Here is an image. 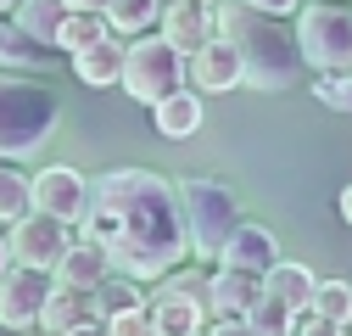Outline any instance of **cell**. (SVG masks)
<instances>
[{
    "label": "cell",
    "instance_id": "1",
    "mask_svg": "<svg viewBox=\"0 0 352 336\" xmlns=\"http://www.w3.org/2000/svg\"><path fill=\"white\" fill-rule=\"evenodd\" d=\"M78 230L112 258V275L129 280H168L190 252L179 185L151 168H107L101 180H90V207Z\"/></svg>",
    "mask_w": 352,
    "mask_h": 336
},
{
    "label": "cell",
    "instance_id": "2",
    "mask_svg": "<svg viewBox=\"0 0 352 336\" xmlns=\"http://www.w3.org/2000/svg\"><path fill=\"white\" fill-rule=\"evenodd\" d=\"M212 17H218V34L241 51V84H252L257 96H280L302 78L296 34L280 17H263L241 0H212Z\"/></svg>",
    "mask_w": 352,
    "mask_h": 336
},
{
    "label": "cell",
    "instance_id": "3",
    "mask_svg": "<svg viewBox=\"0 0 352 336\" xmlns=\"http://www.w3.org/2000/svg\"><path fill=\"white\" fill-rule=\"evenodd\" d=\"M62 101L56 90L17 73H0V157H28L56 135Z\"/></svg>",
    "mask_w": 352,
    "mask_h": 336
},
{
    "label": "cell",
    "instance_id": "4",
    "mask_svg": "<svg viewBox=\"0 0 352 336\" xmlns=\"http://www.w3.org/2000/svg\"><path fill=\"white\" fill-rule=\"evenodd\" d=\"M179 207H185V230H190V252L201 264H218L224 258V246L241 224V202L230 185L218 180H179Z\"/></svg>",
    "mask_w": 352,
    "mask_h": 336
},
{
    "label": "cell",
    "instance_id": "5",
    "mask_svg": "<svg viewBox=\"0 0 352 336\" xmlns=\"http://www.w3.org/2000/svg\"><path fill=\"white\" fill-rule=\"evenodd\" d=\"M296 51L314 73H352V6L307 0L296 12Z\"/></svg>",
    "mask_w": 352,
    "mask_h": 336
},
{
    "label": "cell",
    "instance_id": "6",
    "mask_svg": "<svg viewBox=\"0 0 352 336\" xmlns=\"http://www.w3.org/2000/svg\"><path fill=\"white\" fill-rule=\"evenodd\" d=\"M123 90L135 96V101H146V107H157V101H168L173 90H185V56L168 45L162 34H140L135 45H129V56H123Z\"/></svg>",
    "mask_w": 352,
    "mask_h": 336
},
{
    "label": "cell",
    "instance_id": "7",
    "mask_svg": "<svg viewBox=\"0 0 352 336\" xmlns=\"http://www.w3.org/2000/svg\"><path fill=\"white\" fill-rule=\"evenodd\" d=\"M67 230H73V224H62V219H51V213H23V219L6 230V241H12V264L51 275V269L62 264V252L73 246Z\"/></svg>",
    "mask_w": 352,
    "mask_h": 336
},
{
    "label": "cell",
    "instance_id": "8",
    "mask_svg": "<svg viewBox=\"0 0 352 336\" xmlns=\"http://www.w3.org/2000/svg\"><path fill=\"white\" fill-rule=\"evenodd\" d=\"M84 207H90V180L78 168L56 162V168H39L34 174V213H51L62 224H78Z\"/></svg>",
    "mask_w": 352,
    "mask_h": 336
},
{
    "label": "cell",
    "instance_id": "9",
    "mask_svg": "<svg viewBox=\"0 0 352 336\" xmlns=\"http://www.w3.org/2000/svg\"><path fill=\"white\" fill-rule=\"evenodd\" d=\"M51 286L56 280H45L39 269L12 264L6 275H0V325H6V330H34L39 308H45V297H51Z\"/></svg>",
    "mask_w": 352,
    "mask_h": 336
},
{
    "label": "cell",
    "instance_id": "10",
    "mask_svg": "<svg viewBox=\"0 0 352 336\" xmlns=\"http://www.w3.org/2000/svg\"><path fill=\"white\" fill-rule=\"evenodd\" d=\"M157 28H162V39H168L179 56H196L207 39H218V17H212L207 0H168Z\"/></svg>",
    "mask_w": 352,
    "mask_h": 336
},
{
    "label": "cell",
    "instance_id": "11",
    "mask_svg": "<svg viewBox=\"0 0 352 336\" xmlns=\"http://www.w3.org/2000/svg\"><path fill=\"white\" fill-rule=\"evenodd\" d=\"M185 78L196 84L201 96H224V90H235V84H241V51L218 34V39H207L196 56H185Z\"/></svg>",
    "mask_w": 352,
    "mask_h": 336
},
{
    "label": "cell",
    "instance_id": "12",
    "mask_svg": "<svg viewBox=\"0 0 352 336\" xmlns=\"http://www.w3.org/2000/svg\"><path fill=\"white\" fill-rule=\"evenodd\" d=\"M218 264H230V269H246V275H269V269L280 264V241H274V230H263V224H246V219H241Z\"/></svg>",
    "mask_w": 352,
    "mask_h": 336
},
{
    "label": "cell",
    "instance_id": "13",
    "mask_svg": "<svg viewBox=\"0 0 352 336\" xmlns=\"http://www.w3.org/2000/svg\"><path fill=\"white\" fill-rule=\"evenodd\" d=\"M51 275H56V286H67V291H96V286L112 275V258H107L96 241H84V235H78V241L62 252V264H56Z\"/></svg>",
    "mask_w": 352,
    "mask_h": 336
},
{
    "label": "cell",
    "instance_id": "14",
    "mask_svg": "<svg viewBox=\"0 0 352 336\" xmlns=\"http://www.w3.org/2000/svg\"><path fill=\"white\" fill-rule=\"evenodd\" d=\"M257 291H263V275H246V269L218 264V275H207V319H212V314H246Z\"/></svg>",
    "mask_w": 352,
    "mask_h": 336
},
{
    "label": "cell",
    "instance_id": "15",
    "mask_svg": "<svg viewBox=\"0 0 352 336\" xmlns=\"http://www.w3.org/2000/svg\"><path fill=\"white\" fill-rule=\"evenodd\" d=\"M123 56H129V45H118V39L107 34V39H96L90 51H78V56H73V73L90 84V90H107V84L123 78Z\"/></svg>",
    "mask_w": 352,
    "mask_h": 336
},
{
    "label": "cell",
    "instance_id": "16",
    "mask_svg": "<svg viewBox=\"0 0 352 336\" xmlns=\"http://www.w3.org/2000/svg\"><path fill=\"white\" fill-rule=\"evenodd\" d=\"M151 118H157V135L185 140V135H196V129H201V96H196V90H173L168 101H157V107H151Z\"/></svg>",
    "mask_w": 352,
    "mask_h": 336
},
{
    "label": "cell",
    "instance_id": "17",
    "mask_svg": "<svg viewBox=\"0 0 352 336\" xmlns=\"http://www.w3.org/2000/svg\"><path fill=\"white\" fill-rule=\"evenodd\" d=\"M62 23H67V6H62V0H17V28H23L28 39H39L45 51H56Z\"/></svg>",
    "mask_w": 352,
    "mask_h": 336
},
{
    "label": "cell",
    "instance_id": "18",
    "mask_svg": "<svg viewBox=\"0 0 352 336\" xmlns=\"http://www.w3.org/2000/svg\"><path fill=\"white\" fill-rule=\"evenodd\" d=\"M90 319V291H67V286H51V297L45 308H39V330H51V336H67L73 325Z\"/></svg>",
    "mask_w": 352,
    "mask_h": 336
},
{
    "label": "cell",
    "instance_id": "19",
    "mask_svg": "<svg viewBox=\"0 0 352 336\" xmlns=\"http://www.w3.org/2000/svg\"><path fill=\"white\" fill-rule=\"evenodd\" d=\"M129 308H146L140 280H129V275H107V280L90 291V314H96V319H112V314H129Z\"/></svg>",
    "mask_w": 352,
    "mask_h": 336
},
{
    "label": "cell",
    "instance_id": "20",
    "mask_svg": "<svg viewBox=\"0 0 352 336\" xmlns=\"http://www.w3.org/2000/svg\"><path fill=\"white\" fill-rule=\"evenodd\" d=\"M263 286H269L280 303L307 308V303H314V286H319V280H314V269H307V264H274L269 275H263Z\"/></svg>",
    "mask_w": 352,
    "mask_h": 336
},
{
    "label": "cell",
    "instance_id": "21",
    "mask_svg": "<svg viewBox=\"0 0 352 336\" xmlns=\"http://www.w3.org/2000/svg\"><path fill=\"white\" fill-rule=\"evenodd\" d=\"M45 45L17 28V17H0V67H45Z\"/></svg>",
    "mask_w": 352,
    "mask_h": 336
},
{
    "label": "cell",
    "instance_id": "22",
    "mask_svg": "<svg viewBox=\"0 0 352 336\" xmlns=\"http://www.w3.org/2000/svg\"><path fill=\"white\" fill-rule=\"evenodd\" d=\"M162 23V0H112L107 6V28L112 34H146Z\"/></svg>",
    "mask_w": 352,
    "mask_h": 336
},
{
    "label": "cell",
    "instance_id": "23",
    "mask_svg": "<svg viewBox=\"0 0 352 336\" xmlns=\"http://www.w3.org/2000/svg\"><path fill=\"white\" fill-rule=\"evenodd\" d=\"M112 28H107V12H67V23H62V39H56V51H67V56H78V51H90L96 39H107Z\"/></svg>",
    "mask_w": 352,
    "mask_h": 336
},
{
    "label": "cell",
    "instance_id": "24",
    "mask_svg": "<svg viewBox=\"0 0 352 336\" xmlns=\"http://www.w3.org/2000/svg\"><path fill=\"white\" fill-rule=\"evenodd\" d=\"M23 213H34V180L0 162V224H17Z\"/></svg>",
    "mask_w": 352,
    "mask_h": 336
},
{
    "label": "cell",
    "instance_id": "25",
    "mask_svg": "<svg viewBox=\"0 0 352 336\" xmlns=\"http://www.w3.org/2000/svg\"><path fill=\"white\" fill-rule=\"evenodd\" d=\"M246 319H252L263 336H291V319H296V308H291V303H280L274 291L263 286L257 297H252V308H246Z\"/></svg>",
    "mask_w": 352,
    "mask_h": 336
},
{
    "label": "cell",
    "instance_id": "26",
    "mask_svg": "<svg viewBox=\"0 0 352 336\" xmlns=\"http://www.w3.org/2000/svg\"><path fill=\"white\" fill-rule=\"evenodd\" d=\"M307 308H319V314L336 319V325H352V280H319Z\"/></svg>",
    "mask_w": 352,
    "mask_h": 336
},
{
    "label": "cell",
    "instance_id": "27",
    "mask_svg": "<svg viewBox=\"0 0 352 336\" xmlns=\"http://www.w3.org/2000/svg\"><path fill=\"white\" fill-rule=\"evenodd\" d=\"M314 96L330 112H352V73H314Z\"/></svg>",
    "mask_w": 352,
    "mask_h": 336
},
{
    "label": "cell",
    "instance_id": "28",
    "mask_svg": "<svg viewBox=\"0 0 352 336\" xmlns=\"http://www.w3.org/2000/svg\"><path fill=\"white\" fill-rule=\"evenodd\" d=\"M291 336H352V325H336V319H324L319 308H296Z\"/></svg>",
    "mask_w": 352,
    "mask_h": 336
},
{
    "label": "cell",
    "instance_id": "29",
    "mask_svg": "<svg viewBox=\"0 0 352 336\" xmlns=\"http://www.w3.org/2000/svg\"><path fill=\"white\" fill-rule=\"evenodd\" d=\"M107 330H112V336H157V325H151V308L112 314V319H107Z\"/></svg>",
    "mask_w": 352,
    "mask_h": 336
},
{
    "label": "cell",
    "instance_id": "30",
    "mask_svg": "<svg viewBox=\"0 0 352 336\" xmlns=\"http://www.w3.org/2000/svg\"><path fill=\"white\" fill-rule=\"evenodd\" d=\"M201 330H207V336H263V330H257L246 314H212Z\"/></svg>",
    "mask_w": 352,
    "mask_h": 336
},
{
    "label": "cell",
    "instance_id": "31",
    "mask_svg": "<svg viewBox=\"0 0 352 336\" xmlns=\"http://www.w3.org/2000/svg\"><path fill=\"white\" fill-rule=\"evenodd\" d=\"M241 6H252V12H263V17H296L302 0H241Z\"/></svg>",
    "mask_w": 352,
    "mask_h": 336
},
{
    "label": "cell",
    "instance_id": "32",
    "mask_svg": "<svg viewBox=\"0 0 352 336\" xmlns=\"http://www.w3.org/2000/svg\"><path fill=\"white\" fill-rule=\"evenodd\" d=\"M67 336H112V330H107V319H96V314H90V319H84V325H73Z\"/></svg>",
    "mask_w": 352,
    "mask_h": 336
},
{
    "label": "cell",
    "instance_id": "33",
    "mask_svg": "<svg viewBox=\"0 0 352 336\" xmlns=\"http://www.w3.org/2000/svg\"><path fill=\"white\" fill-rule=\"evenodd\" d=\"M62 6H67V12H107L112 0H62Z\"/></svg>",
    "mask_w": 352,
    "mask_h": 336
},
{
    "label": "cell",
    "instance_id": "34",
    "mask_svg": "<svg viewBox=\"0 0 352 336\" xmlns=\"http://www.w3.org/2000/svg\"><path fill=\"white\" fill-rule=\"evenodd\" d=\"M6 269H12V241L0 235V275H6Z\"/></svg>",
    "mask_w": 352,
    "mask_h": 336
},
{
    "label": "cell",
    "instance_id": "35",
    "mask_svg": "<svg viewBox=\"0 0 352 336\" xmlns=\"http://www.w3.org/2000/svg\"><path fill=\"white\" fill-rule=\"evenodd\" d=\"M341 219H346V224H352V185H346V191H341Z\"/></svg>",
    "mask_w": 352,
    "mask_h": 336
},
{
    "label": "cell",
    "instance_id": "36",
    "mask_svg": "<svg viewBox=\"0 0 352 336\" xmlns=\"http://www.w3.org/2000/svg\"><path fill=\"white\" fill-rule=\"evenodd\" d=\"M17 336H51V330H39V325H34V330H17Z\"/></svg>",
    "mask_w": 352,
    "mask_h": 336
},
{
    "label": "cell",
    "instance_id": "37",
    "mask_svg": "<svg viewBox=\"0 0 352 336\" xmlns=\"http://www.w3.org/2000/svg\"><path fill=\"white\" fill-rule=\"evenodd\" d=\"M0 12H17V0H0Z\"/></svg>",
    "mask_w": 352,
    "mask_h": 336
},
{
    "label": "cell",
    "instance_id": "38",
    "mask_svg": "<svg viewBox=\"0 0 352 336\" xmlns=\"http://www.w3.org/2000/svg\"><path fill=\"white\" fill-rule=\"evenodd\" d=\"M0 336H17V330H6V325H0Z\"/></svg>",
    "mask_w": 352,
    "mask_h": 336
},
{
    "label": "cell",
    "instance_id": "39",
    "mask_svg": "<svg viewBox=\"0 0 352 336\" xmlns=\"http://www.w3.org/2000/svg\"><path fill=\"white\" fill-rule=\"evenodd\" d=\"M196 336H207V330H196Z\"/></svg>",
    "mask_w": 352,
    "mask_h": 336
},
{
    "label": "cell",
    "instance_id": "40",
    "mask_svg": "<svg viewBox=\"0 0 352 336\" xmlns=\"http://www.w3.org/2000/svg\"><path fill=\"white\" fill-rule=\"evenodd\" d=\"M207 6H212V0H207Z\"/></svg>",
    "mask_w": 352,
    "mask_h": 336
}]
</instances>
